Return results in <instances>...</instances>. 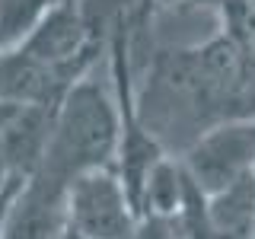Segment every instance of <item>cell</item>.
<instances>
[{
  "instance_id": "6da1fadb",
  "label": "cell",
  "mask_w": 255,
  "mask_h": 239,
  "mask_svg": "<svg viewBox=\"0 0 255 239\" xmlns=\"http://www.w3.org/2000/svg\"><path fill=\"white\" fill-rule=\"evenodd\" d=\"M118 153V109L96 80L83 77L61 99L51 121L42 163L32 179L67 195V185L90 169L115 166ZM29 182V179H26Z\"/></svg>"
},
{
  "instance_id": "7a4b0ae2",
  "label": "cell",
  "mask_w": 255,
  "mask_h": 239,
  "mask_svg": "<svg viewBox=\"0 0 255 239\" xmlns=\"http://www.w3.org/2000/svg\"><path fill=\"white\" fill-rule=\"evenodd\" d=\"M67 227L83 239H131L137 214L115 166L77 175L64 195Z\"/></svg>"
},
{
  "instance_id": "3957f363",
  "label": "cell",
  "mask_w": 255,
  "mask_h": 239,
  "mask_svg": "<svg viewBox=\"0 0 255 239\" xmlns=\"http://www.w3.org/2000/svg\"><path fill=\"white\" fill-rule=\"evenodd\" d=\"M182 169L204 198L236 185L255 172V121H223L207 127L188 147Z\"/></svg>"
},
{
  "instance_id": "277c9868",
  "label": "cell",
  "mask_w": 255,
  "mask_h": 239,
  "mask_svg": "<svg viewBox=\"0 0 255 239\" xmlns=\"http://www.w3.org/2000/svg\"><path fill=\"white\" fill-rule=\"evenodd\" d=\"M99 42L90 35L80 13L77 0H61L51 13L32 29V35L19 45V51H26L29 58L48 64V67H67L86 74L90 64L99 51Z\"/></svg>"
},
{
  "instance_id": "5b68a950",
  "label": "cell",
  "mask_w": 255,
  "mask_h": 239,
  "mask_svg": "<svg viewBox=\"0 0 255 239\" xmlns=\"http://www.w3.org/2000/svg\"><path fill=\"white\" fill-rule=\"evenodd\" d=\"M185 185H188V175L182 172V166L169 163L166 156L156 159V163L150 166L147 179H143L140 201H137V217L153 214V217L175 220L182 214V204H185Z\"/></svg>"
},
{
  "instance_id": "8992f818",
  "label": "cell",
  "mask_w": 255,
  "mask_h": 239,
  "mask_svg": "<svg viewBox=\"0 0 255 239\" xmlns=\"http://www.w3.org/2000/svg\"><path fill=\"white\" fill-rule=\"evenodd\" d=\"M61 0H0V54L19 48Z\"/></svg>"
},
{
  "instance_id": "52a82bcc",
  "label": "cell",
  "mask_w": 255,
  "mask_h": 239,
  "mask_svg": "<svg viewBox=\"0 0 255 239\" xmlns=\"http://www.w3.org/2000/svg\"><path fill=\"white\" fill-rule=\"evenodd\" d=\"M22 182H13L6 191H0V239H3V227H6V214H10V204H13V198H16V191H19Z\"/></svg>"
},
{
  "instance_id": "ba28073f",
  "label": "cell",
  "mask_w": 255,
  "mask_h": 239,
  "mask_svg": "<svg viewBox=\"0 0 255 239\" xmlns=\"http://www.w3.org/2000/svg\"><path fill=\"white\" fill-rule=\"evenodd\" d=\"M13 182H19V179H13V175H10V166H6L3 153H0V191H6V188L13 185Z\"/></svg>"
}]
</instances>
